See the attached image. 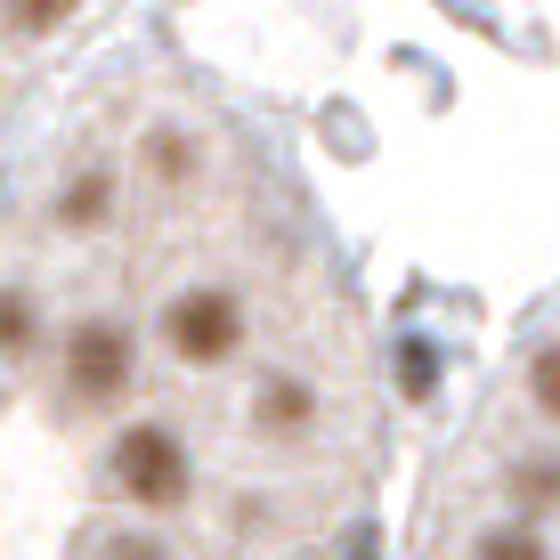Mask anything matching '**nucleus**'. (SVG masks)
Wrapping results in <instances>:
<instances>
[{
  "label": "nucleus",
  "instance_id": "nucleus-1",
  "mask_svg": "<svg viewBox=\"0 0 560 560\" xmlns=\"http://www.w3.org/2000/svg\"><path fill=\"white\" fill-rule=\"evenodd\" d=\"M106 488L139 512H179L196 495V455L179 447V431L163 422H130L122 439L106 447Z\"/></svg>",
  "mask_w": 560,
  "mask_h": 560
},
{
  "label": "nucleus",
  "instance_id": "nucleus-2",
  "mask_svg": "<svg viewBox=\"0 0 560 560\" xmlns=\"http://www.w3.org/2000/svg\"><path fill=\"white\" fill-rule=\"evenodd\" d=\"M163 350L179 365H228L244 350V301L228 293V284H187V293L163 301Z\"/></svg>",
  "mask_w": 560,
  "mask_h": 560
},
{
  "label": "nucleus",
  "instance_id": "nucleus-3",
  "mask_svg": "<svg viewBox=\"0 0 560 560\" xmlns=\"http://www.w3.org/2000/svg\"><path fill=\"white\" fill-rule=\"evenodd\" d=\"M130 382H139V341H130V325L90 317V325H73V334H66V398L82 415L122 407Z\"/></svg>",
  "mask_w": 560,
  "mask_h": 560
},
{
  "label": "nucleus",
  "instance_id": "nucleus-4",
  "mask_svg": "<svg viewBox=\"0 0 560 560\" xmlns=\"http://www.w3.org/2000/svg\"><path fill=\"white\" fill-rule=\"evenodd\" d=\"M317 422H325V398H317L308 374H260L253 382V431L268 447H301Z\"/></svg>",
  "mask_w": 560,
  "mask_h": 560
},
{
  "label": "nucleus",
  "instance_id": "nucleus-5",
  "mask_svg": "<svg viewBox=\"0 0 560 560\" xmlns=\"http://www.w3.org/2000/svg\"><path fill=\"white\" fill-rule=\"evenodd\" d=\"M114 196H122V179H114L106 163L73 171V179L57 187V228H66V236H98V228L114 220Z\"/></svg>",
  "mask_w": 560,
  "mask_h": 560
},
{
  "label": "nucleus",
  "instance_id": "nucleus-6",
  "mask_svg": "<svg viewBox=\"0 0 560 560\" xmlns=\"http://www.w3.org/2000/svg\"><path fill=\"white\" fill-rule=\"evenodd\" d=\"M139 171L163 187V196H187V187L203 179V147L187 139V130H154V139L139 147Z\"/></svg>",
  "mask_w": 560,
  "mask_h": 560
},
{
  "label": "nucleus",
  "instance_id": "nucleus-7",
  "mask_svg": "<svg viewBox=\"0 0 560 560\" xmlns=\"http://www.w3.org/2000/svg\"><path fill=\"white\" fill-rule=\"evenodd\" d=\"M0 9H9V25L25 33V42H42V33H57L73 9H90V0H0Z\"/></svg>",
  "mask_w": 560,
  "mask_h": 560
},
{
  "label": "nucleus",
  "instance_id": "nucleus-8",
  "mask_svg": "<svg viewBox=\"0 0 560 560\" xmlns=\"http://www.w3.org/2000/svg\"><path fill=\"white\" fill-rule=\"evenodd\" d=\"M0 350H33V293H0Z\"/></svg>",
  "mask_w": 560,
  "mask_h": 560
},
{
  "label": "nucleus",
  "instance_id": "nucleus-9",
  "mask_svg": "<svg viewBox=\"0 0 560 560\" xmlns=\"http://www.w3.org/2000/svg\"><path fill=\"white\" fill-rule=\"evenodd\" d=\"M90 560H171V545H163V536H139V528H130V536H98V545H90Z\"/></svg>",
  "mask_w": 560,
  "mask_h": 560
}]
</instances>
